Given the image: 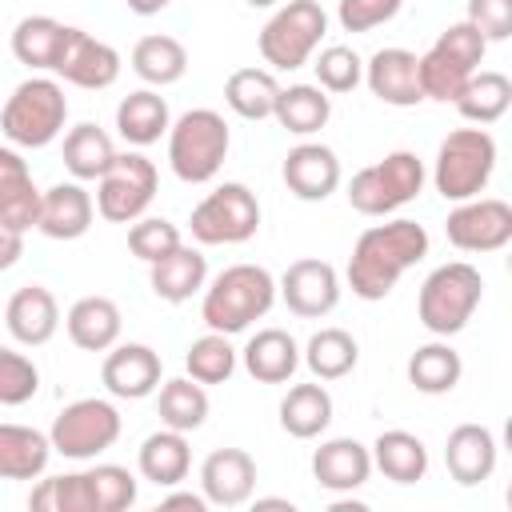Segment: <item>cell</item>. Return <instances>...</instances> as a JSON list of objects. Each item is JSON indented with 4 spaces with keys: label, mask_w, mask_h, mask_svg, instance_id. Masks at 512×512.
I'll list each match as a JSON object with an SVG mask.
<instances>
[{
    "label": "cell",
    "mask_w": 512,
    "mask_h": 512,
    "mask_svg": "<svg viewBox=\"0 0 512 512\" xmlns=\"http://www.w3.org/2000/svg\"><path fill=\"white\" fill-rule=\"evenodd\" d=\"M428 256V232L416 220H388L360 232L348 256V288L360 300H384L408 268Z\"/></svg>",
    "instance_id": "obj_1"
},
{
    "label": "cell",
    "mask_w": 512,
    "mask_h": 512,
    "mask_svg": "<svg viewBox=\"0 0 512 512\" xmlns=\"http://www.w3.org/2000/svg\"><path fill=\"white\" fill-rule=\"evenodd\" d=\"M272 304H276V276L260 264H232L212 284H204L200 320L208 324V332L236 336L252 320H264Z\"/></svg>",
    "instance_id": "obj_2"
},
{
    "label": "cell",
    "mask_w": 512,
    "mask_h": 512,
    "mask_svg": "<svg viewBox=\"0 0 512 512\" xmlns=\"http://www.w3.org/2000/svg\"><path fill=\"white\" fill-rule=\"evenodd\" d=\"M480 300H484V276H480V268H472L468 260H452V264L432 268L428 280L420 284L416 316H420V324L432 336L448 340V336H456L472 320V312L480 308Z\"/></svg>",
    "instance_id": "obj_3"
},
{
    "label": "cell",
    "mask_w": 512,
    "mask_h": 512,
    "mask_svg": "<svg viewBox=\"0 0 512 512\" xmlns=\"http://www.w3.org/2000/svg\"><path fill=\"white\" fill-rule=\"evenodd\" d=\"M68 120V96L52 76H28L12 88L4 112H0V132L16 148H48Z\"/></svg>",
    "instance_id": "obj_4"
},
{
    "label": "cell",
    "mask_w": 512,
    "mask_h": 512,
    "mask_svg": "<svg viewBox=\"0 0 512 512\" xmlns=\"http://www.w3.org/2000/svg\"><path fill=\"white\" fill-rule=\"evenodd\" d=\"M228 124L216 108H192L168 124V164L184 184H208L228 160Z\"/></svg>",
    "instance_id": "obj_5"
},
{
    "label": "cell",
    "mask_w": 512,
    "mask_h": 512,
    "mask_svg": "<svg viewBox=\"0 0 512 512\" xmlns=\"http://www.w3.org/2000/svg\"><path fill=\"white\" fill-rule=\"evenodd\" d=\"M496 172V140L488 128H456L440 140L436 148V164H432V184L444 200L460 204L472 200L488 188Z\"/></svg>",
    "instance_id": "obj_6"
},
{
    "label": "cell",
    "mask_w": 512,
    "mask_h": 512,
    "mask_svg": "<svg viewBox=\"0 0 512 512\" xmlns=\"http://www.w3.org/2000/svg\"><path fill=\"white\" fill-rule=\"evenodd\" d=\"M424 180H428L424 160L416 152L400 148V152H388L384 160L360 168L348 180V204L360 216H392L396 208L412 204L424 192Z\"/></svg>",
    "instance_id": "obj_7"
},
{
    "label": "cell",
    "mask_w": 512,
    "mask_h": 512,
    "mask_svg": "<svg viewBox=\"0 0 512 512\" xmlns=\"http://www.w3.org/2000/svg\"><path fill=\"white\" fill-rule=\"evenodd\" d=\"M328 32V12L316 0H288L268 16V24L256 36V48L268 68L276 72H296L312 60Z\"/></svg>",
    "instance_id": "obj_8"
},
{
    "label": "cell",
    "mask_w": 512,
    "mask_h": 512,
    "mask_svg": "<svg viewBox=\"0 0 512 512\" xmlns=\"http://www.w3.org/2000/svg\"><path fill=\"white\" fill-rule=\"evenodd\" d=\"M188 228L196 244H244L260 228V200L248 184L228 180L192 208Z\"/></svg>",
    "instance_id": "obj_9"
},
{
    "label": "cell",
    "mask_w": 512,
    "mask_h": 512,
    "mask_svg": "<svg viewBox=\"0 0 512 512\" xmlns=\"http://www.w3.org/2000/svg\"><path fill=\"white\" fill-rule=\"evenodd\" d=\"M120 412L112 400L100 396H84L60 408V416L52 420V452L68 456V460H96L100 452H108L120 440Z\"/></svg>",
    "instance_id": "obj_10"
},
{
    "label": "cell",
    "mask_w": 512,
    "mask_h": 512,
    "mask_svg": "<svg viewBox=\"0 0 512 512\" xmlns=\"http://www.w3.org/2000/svg\"><path fill=\"white\" fill-rule=\"evenodd\" d=\"M156 184H160V172L148 156L116 152L112 164L104 168V176L96 180V212L108 224H132L148 212Z\"/></svg>",
    "instance_id": "obj_11"
},
{
    "label": "cell",
    "mask_w": 512,
    "mask_h": 512,
    "mask_svg": "<svg viewBox=\"0 0 512 512\" xmlns=\"http://www.w3.org/2000/svg\"><path fill=\"white\" fill-rule=\"evenodd\" d=\"M444 236L460 252H500L512 240V204L500 196L460 200L444 220Z\"/></svg>",
    "instance_id": "obj_12"
},
{
    "label": "cell",
    "mask_w": 512,
    "mask_h": 512,
    "mask_svg": "<svg viewBox=\"0 0 512 512\" xmlns=\"http://www.w3.org/2000/svg\"><path fill=\"white\" fill-rule=\"evenodd\" d=\"M52 72H56L60 80L76 84V88L100 92V88H112V84H116V76H120V52H116L112 44L96 40L92 32L68 24Z\"/></svg>",
    "instance_id": "obj_13"
},
{
    "label": "cell",
    "mask_w": 512,
    "mask_h": 512,
    "mask_svg": "<svg viewBox=\"0 0 512 512\" xmlns=\"http://www.w3.org/2000/svg\"><path fill=\"white\" fill-rule=\"evenodd\" d=\"M276 296L288 304L292 316L320 320L340 304V276L328 260L304 256V260H292L284 268V276L276 280Z\"/></svg>",
    "instance_id": "obj_14"
},
{
    "label": "cell",
    "mask_w": 512,
    "mask_h": 512,
    "mask_svg": "<svg viewBox=\"0 0 512 512\" xmlns=\"http://www.w3.org/2000/svg\"><path fill=\"white\" fill-rule=\"evenodd\" d=\"M164 360L148 344H112L100 364V384L116 400H144L160 388Z\"/></svg>",
    "instance_id": "obj_15"
},
{
    "label": "cell",
    "mask_w": 512,
    "mask_h": 512,
    "mask_svg": "<svg viewBox=\"0 0 512 512\" xmlns=\"http://www.w3.org/2000/svg\"><path fill=\"white\" fill-rule=\"evenodd\" d=\"M364 84L380 104L416 108L424 100V92H420V56L408 52V48H380L364 64Z\"/></svg>",
    "instance_id": "obj_16"
},
{
    "label": "cell",
    "mask_w": 512,
    "mask_h": 512,
    "mask_svg": "<svg viewBox=\"0 0 512 512\" xmlns=\"http://www.w3.org/2000/svg\"><path fill=\"white\" fill-rule=\"evenodd\" d=\"M256 460L244 448H216L200 464V492L216 508H240L252 500Z\"/></svg>",
    "instance_id": "obj_17"
},
{
    "label": "cell",
    "mask_w": 512,
    "mask_h": 512,
    "mask_svg": "<svg viewBox=\"0 0 512 512\" xmlns=\"http://www.w3.org/2000/svg\"><path fill=\"white\" fill-rule=\"evenodd\" d=\"M288 192L296 200H328L336 188H340V160L328 144H316V140H304L296 144L288 156H284V168H280Z\"/></svg>",
    "instance_id": "obj_18"
},
{
    "label": "cell",
    "mask_w": 512,
    "mask_h": 512,
    "mask_svg": "<svg viewBox=\"0 0 512 512\" xmlns=\"http://www.w3.org/2000/svg\"><path fill=\"white\" fill-rule=\"evenodd\" d=\"M4 328L16 344L24 348H40L56 336L60 328V304L44 284H24L8 296L4 304Z\"/></svg>",
    "instance_id": "obj_19"
},
{
    "label": "cell",
    "mask_w": 512,
    "mask_h": 512,
    "mask_svg": "<svg viewBox=\"0 0 512 512\" xmlns=\"http://www.w3.org/2000/svg\"><path fill=\"white\" fill-rule=\"evenodd\" d=\"M92 216H96V200L84 192L80 180H60L48 192H40L36 228L48 240H80L92 228Z\"/></svg>",
    "instance_id": "obj_20"
},
{
    "label": "cell",
    "mask_w": 512,
    "mask_h": 512,
    "mask_svg": "<svg viewBox=\"0 0 512 512\" xmlns=\"http://www.w3.org/2000/svg\"><path fill=\"white\" fill-rule=\"evenodd\" d=\"M496 436L484 424H456L444 440V468L460 488H476L496 472Z\"/></svg>",
    "instance_id": "obj_21"
},
{
    "label": "cell",
    "mask_w": 512,
    "mask_h": 512,
    "mask_svg": "<svg viewBox=\"0 0 512 512\" xmlns=\"http://www.w3.org/2000/svg\"><path fill=\"white\" fill-rule=\"evenodd\" d=\"M312 476L328 492H356L372 476V452L352 436H332L312 452Z\"/></svg>",
    "instance_id": "obj_22"
},
{
    "label": "cell",
    "mask_w": 512,
    "mask_h": 512,
    "mask_svg": "<svg viewBox=\"0 0 512 512\" xmlns=\"http://www.w3.org/2000/svg\"><path fill=\"white\" fill-rule=\"evenodd\" d=\"M40 212V188L28 172V160L16 148H0V224L12 232L36 228Z\"/></svg>",
    "instance_id": "obj_23"
},
{
    "label": "cell",
    "mask_w": 512,
    "mask_h": 512,
    "mask_svg": "<svg viewBox=\"0 0 512 512\" xmlns=\"http://www.w3.org/2000/svg\"><path fill=\"white\" fill-rule=\"evenodd\" d=\"M148 284H152V292L160 300L184 304L196 292H204V284H208V260H204L200 248H192V244L180 240L168 256H160V260L148 264Z\"/></svg>",
    "instance_id": "obj_24"
},
{
    "label": "cell",
    "mask_w": 512,
    "mask_h": 512,
    "mask_svg": "<svg viewBox=\"0 0 512 512\" xmlns=\"http://www.w3.org/2000/svg\"><path fill=\"white\" fill-rule=\"evenodd\" d=\"M240 360H244V372L252 380H260V384H288L296 376V368H300V344L284 328H260L244 344Z\"/></svg>",
    "instance_id": "obj_25"
},
{
    "label": "cell",
    "mask_w": 512,
    "mask_h": 512,
    "mask_svg": "<svg viewBox=\"0 0 512 512\" xmlns=\"http://www.w3.org/2000/svg\"><path fill=\"white\" fill-rule=\"evenodd\" d=\"M64 328H68V340L80 348V352H108L116 340H120V308L116 300L108 296H80L68 316H64Z\"/></svg>",
    "instance_id": "obj_26"
},
{
    "label": "cell",
    "mask_w": 512,
    "mask_h": 512,
    "mask_svg": "<svg viewBox=\"0 0 512 512\" xmlns=\"http://www.w3.org/2000/svg\"><path fill=\"white\" fill-rule=\"evenodd\" d=\"M136 468L144 480H152L156 488H176L188 468H192V448H188V432L176 428H160L152 436H144L140 452H136Z\"/></svg>",
    "instance_id": "obj_27"
},
{
    "label": "cell",
    "mask_w": 512,
    "mask_h": 512,
    "mask_svg": "<svg viewBox=\"0 0 512 512\" xmlns=\"http://www.w3.org/2000/svg\"><path fill=\"white\" fill-rule=\"evenodd\" d=\"M168 124H172V112H168V100L156 88H136L116 104V132L132 148L156 144L160 136H168Z\"/></svg>",
    "instance_id": "obj_28"
},
{
    "label": "cell",
    "mask_w": 512,
    "mask_h": 512,
    "mask_svg": "<svg viewBox=\"0 0 512 512\" xmlns=\"http://www.w3.org/2000/svg\"><path fill=\"white\" fill-rule=\"evenodd\" d=\"M52 440L28 424H0V480H40Z\"/></svg>",
    "instance_id": "obj_29"
},
{
    "label": "cell",
    "mask_w": 512,
    "mask_h": 512,
    "mask_svg": "<svg viewBox=\"0 0 512 512\" xmlns=\"http://www.w3.org/2000/svg\"><path fill=\"white\" fill-rule=\"evenodd\" d=\"M372 452V468H380L392 484H416L428 472V448L420 436L404 432V428H388L376 436Z\"/></svg>",
    "instance_id": "obj_30"
},
{
    "label": "cell",
    "mask_w": 512,
    "mask_h": 512,
    "mask_svg": "<svg viewBox=\"0 0 512 512\" xmlns=\"http://www.w3.org/2000/svg\"><path fill=\"white\" fill-rule=\"evenodd\" d=\"M332 424V396L328 388L316 384H292L280 400V428L296 440H316Z\"/></svg>",
    "instance_id": "obj_31"
},
{
    "label": "cell",
    "mask_w": 512,
    "mask_h": 512,
    "mask_svg": "<svg viewBox=\"0 0 512 512\" xmlns=\"http://www.w3.org/2000/svg\"><path fill=\"white\" fill-rule=\"evenodd\" d=\"M132 72L148 88H168V84L184 80V72H188V48L176 36L152 32V36L136 40V48H132Z\"/></svg>",
    "instance_id": "obj_32"
},
{
    "label": "cell",
    "mask_w": 512,
    "mask_h": 512,
    "mask_svg": "<svg viewBox=\"0 0 512 512\" xmlns=\"http://www.w3.org/2000/svg\"><path fill=\"white\" fill-rule=\"evenodd\" d=\"M276 124L292 136H312L328 124L332 116V96L320 88V84H288L280 88L276 96V108H272Z\"/></svg>",
    "instance_id": "obj_33"
},
{
    "label": "cell",
    "mask_w": 512,
    "mask_h": 512,
    "mask_svg": "<svg viewBox=\"0 0 512 512\" xmlns=\"http://www.w3.org/2000/svg\"><path fill=\"white\" fill-rule=\"evenodd\" d=\"M464 376V360L460 352L448 344V340H432V344H420L408 360V384L424 396H444L460 384Z\"/></svg>",
    "instance_id": "obj_34"
},
{
    "label": "cell",
    "mask_w": 512,
    "mask_h": 512,
    "mask_svg": "<svg viewBox=\"0 0 512 512\" xmlns=\"http://www.w3.org/2000/svg\"><path fill=\"white\" fill-rule=\"evenodd\" d=\"M112 156H116L112 136L100 124L84 120V124L64 132V168L72 172V180H80V184L84 180H100L104 168L112 164Z\"/></svg>",
    "instance_id": "obj_35"
},
{
    "label": "cell",
    "mask_w": 512,
    "mask_h": 512,
    "mask_svg": "<svg viewBox=\"0 0 512 512\" xmlns=\"http://www.w3.org/2000/svg\"><path fill=\"white\" fill-rule=\"evenodd\" d=\"M156 412H160V424L164 428L196 432L208 420V392L192 376L160 380V388H156Z\"/></svg>",
    "instance_id": "obj_36"
},
{
    "label": "cell",
    "mask_w": 512,
    "mask_h": 512,
    "mask_svg": "<svg viewBox=\"0 0 512 512\" xmlns=\"http://www.w3.org/2000/svg\"><path fill=\"white\" fill-rule=\"evenodd\" d=\"M280 84L268 68H236L224 80V104L244 120H268L276 108Z\"/></svg>",
    "instance_id": "obj_37"
},
{
    "label": "cell",
    "mask_w": 512,
    "mask_h": 512,
    "mask_svg": "<svg viewBox=\"0 0 512 512\" xmlns=\"http://www.w3.org/2000/svg\"><path fill=\"white\" fill-rule=\"evenodd\" d=\"M512 104V80L504 72H472L464 92L456 96V112L472 124H496Z\"/></svg>",
    "instance_id": "obj_38"
},
{
    "label": "cell",
    "mask_w": 512,
    "mask_h": 512,
    "mask_svg": "<svg viewBox=\"0 0 512 512\" xmlns=\"http://www.w3.org/2000/svg\"><path fill=\"white\" fill-rule=\"evenodd\" d=\"M64 28L68 24H60L52 16H24L12 28V56L20 64H28L32 72H52L60 40H64Z\"/></svg>",
    "instance_id": "obj_39"
},
{
    "label": "cell",
    "mask_w": 512,
    "mask_h": 512,
    "mask_svg": "<svg viewBox=\"0 0 512 512\" xmlns=\"http://www.w3.org/2000/svg\"><path fill=\"white\" fill-rule=\"evenodd\" d=\"M300 360L308 364V372H312L316 380H344V376L356 368L360 348H356L352 332H344V328H320V332H312V340L304 344V356H300Z\"/></svg>",
    "instance_id": "obj_40"
},
{
    "label": "cell",
    "mask_w": 512,
    "mask_h": 512,
    "mask_svg": "<svg viewBox=\"0 0 512 512\" xmlns=\"http://www.w3.org/2000/svg\"><path fill=\"white\" fill-rule=\"evenodd\" d=\"M184 368H188V376L196 384H224L236 372V348L228 344L224 332H204L200 340L188 344Z\"/></svg>",
    "instance_id": "obj_41"
},
{
    "label": "cell",
    "mask_w": 512,
    "mask_h": 512,
    "mask_svg": "<svg viewBox=\"0 0 512 512\" xmlns=\"http://www.w3.org/2000/svg\"><path fill=\"white\" fill-rule=\"evenodd\" d=\"M28 508L32 512H92L88 476L84 472H64V476L40 480L28 492Z\"/></svg>",
    "instance_id": "obj_42"
},
{
    "label": "cell",
    "mask_w": 512,
    "mask_h": 512,
    "mask_svg": "<svg viewBox=\"0 0 512 512\" xmlns=\"http://www.w3.org/2000/svg\"><path fill=\"white\" fill-rule=\"evenodd\" d=\"M472 68H464L460 60H452L448 52H440L436 44L420 56V92L424 100H440V104H456V96L464 92Z\"/></svg>",
    "instance_id": "obj_43"
},
{
    "label": "cell",
    "mask_w": 512,
    "mask_h": 512,
    "mask_svg": "<svg viewBox=\"0 0 512 512\" xmlns=\"http://www.w3.org/2000/svg\"><path fill=\"white\" fill-rule=\"evenodd\" d=\"M88 492H92V512H124L136 504V476L124 464H96L84 468Z\"/></svg>",
    "instance_id": "obj_44"
},
{
    "label": "cell",
    "mask_w": 512,
    "mask_h": 512,
    "mask_svg": "<svg viewBox=\"0 0 512 512\" xmlns=\"http://www.w3.org/2000/svg\"><path fill=\"white\" fill-rule=\"evenodd\" d=\"M36 392H40V368L24 352L0 344V404L4 408H20Z\"/></svg>",
    "instance_id": "obj_45"
},
{
    "label": "cell",
    "mask_w": 512,
    "mask_h": 512,
    "mask_svg": "<svg viewBox=\"0 0 512 512\" xmlns=\"http://www.w3.org/2000/svg\"><path fill=\"white\" fill-rule=\"evenodd\" d=\"M316 84L324 92H352L360 80H364V60L348 48V44H328L320 56H316Z\"/></svg>",
    "instance_id": "obj_46"
},
{
    "label": "cell",
    "mask_w": 512,
    "mask_h": 512,
    "mask_svg": "<svg viewBox=\"0 0 512 512\" xmlns=\"http://www.w3.org/2000/svg\"><path fill=\"white\" fill-rule=\"evenodd\" d=\"M176 244H180V228L172 220H164V216H140L128 228V252L136 260H144V264L168 256Z\"/></svg>",
    "instance_id": "obj_47"
},
{
    "label": "cell",
    "mask_w": 512,
    "mask_h": 512,
    "mask_svg": "<svg viewBox=\"0 0 512 512\" xmlns=\"http://www.w3.org/2000/svg\"><path fill=\"white\" fill-rule=\"evenodd\" d=\"M436 48L440 52H448L452 60H460L464 68H480V60H484V52H488V40L480 36V28L476 24H468V20H460V24H448L440 36H436Z\"/></svg>",
    "instance_id": "obj_48"
},
{
    "label": "cell",
    "mask_w": 512,
    "mask_h": 512,
    "mask_svg": "<svg viewBox=\"0 0 512 512\" xmlns=\"http://www.w3.org/2000/svg\"><path fill=\"white\" fill-rule=\"evenodd\" d=\"M404 0H340L336 20L344 32H372L400 12Z\"/></svg>",
    "instance_id": "obj_49"
},
{
    "label": "cell",
    "mask_w": 512,
    "mask_h": 512,
    "mask_svg": "<svg viewBox=\"0 0 512 512\" xmlns=\"http://www.w3.org/2000/svg\"><path fill=\"white\" fill-rule=\"evenodd\" d=\"M468 24L480 28V36L492 40H508L512 36V0H468Z\"/></svg>",
    "instance_id": "obj_50"
},
{
    "label": "cell",
    "mask_w": 512,
    "mask_h": 512,
    "mask_svg": "<svg viewBox=\"0 0 512 512\" xmlns=\"http://www.w3.org/2000/svg\"><path fill=\"white\" fill-rule=\"evenodd\" d=\"M20 256H24V236L0 224V272H8V268L20 260Z\"/></svg>",
    "instance_id": "obj_51"
},
{
    "label": "cell",
    "mask_w": 512,
    "mask_h": 512,
    "mask_svg": "<svg viewBox=\"0 0 512 512\" xmlns=\"http://www.w3.org/2000/svg\"><path fill=\"white\" fill-rule=\"evenodd\" d=\"M160 508H164V512H172V508H188V512H208V500H204V492H168V496L160 500Z\"/></svg>",
    "instance_id": "obj_52"
},
{
    "label": "cell",
    "mask_w": 512,
    "mask_h": 512,
    "mask_svg": "<svg viewBox=\"0 0 512 512\" xmlns=\"http://www.w3.org/2000/svg\"><path fill=\"white\" fill-rule=\"evenodd\" d=\"M128 4V12H136V16H156V12H164L172 0H124Z\"/></svg>",
    "instance_id": "obj_53"
},
{
    "label": "cell",
    "mask_w": 512,
    "mask_h": 512,
    "mask_svg": "<svg viewBox=\"0 0 512 512\" xmlns=\"http://www.w3.org/2000/svg\"><path fill=\"white\" fill-rule=\"evenodd\" d=\"M256 508H288L292 512V500H256Z\"/></svg>",
    "instance_id": "obj_54"
},
{
    "label": "cell",
    "mask_w": 512,
    "mask_h": 512,
    "mask_svg": "<svg viewBox=\"0 0 512 512\" xmlns=\"http://www.w3.org/2000/svg\"><path fill=\"white\" fill-rule=\"evenodd\" d=\"M244 4H252V8H272L276 0H244Z\"/></svg>",
    "instance_id": "obj_55"
}]
</instances>
